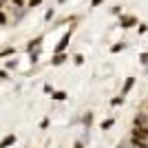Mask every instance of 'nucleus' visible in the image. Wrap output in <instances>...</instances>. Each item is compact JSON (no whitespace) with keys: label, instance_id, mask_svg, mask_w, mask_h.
<instances>
[{"label":"nucleus","instance_id":"1","mask_svg":"<svg viewBox=\"0 0 148 148\" xmlns=\"http://www.w3.org/2000/svg\"><path fill=\"white\" fill-rule=\"evenodd\" d=\"M73 31H75V25H71V27H69V31H64V36L60 38V42L56 44L53 53H64V51H66V47L71 44V38H73Z\"/></svg>","mask_w":148,"mask_h":148},{"label":"nucleus","instance_id":"2","mask_svg":"<svg viewBox=\"0 0 148 148\" xmlns=\"http://www.w3.org/2000/svg\"><path fill=\"white\" fill-rule=\"evenodd\" d=\"M135 25H137V16H133V13H119V27L122 29H130Z\"/></svg>","mask_w":148,"mask_h":148},{"label":"nucleus","instance_id":"3","mask_svg":"<svg viewBox=\"0 0 148 148\" xmlns=\"http://www.w3.org/2000/svg\"><path fill=\"white\" fill-rule=\"evenodd\" d=\"M42 42H44V36H38V38H33V40H31L29 44H27V51H40L42 49Z\"/></svg>","mask_w":148,"mask_h":148},{"label":"nucleus","instance_id":"4","mask_svg":"<svg viewBox=\"0 0 148 148\" xmlns=\"http://www.w3.org/2000/svg\"><path fill=\"white\" fill-rule=\"evenodd\" d=\"M66 60H69L66 53H53V56H51V66H62Z\"/></svg>","mask_w":148,"mask_h":148},{"label":"nucleus","instance_id":"5","mask_svg":"<svg viewBox=\"0 0 148 148\" xmlns=\"http://www.w3.org/2000/svg\"><path fill=\"white\" fill-rule=\"evenodd\" d=\"M133 86H135V77H126V82H124V86H122V97H126Z\"/></svg>","mask_w":148,"mask_h":148},{"label":"nucleus","instance_id":"6","mask_svg":"<svg viewBox=\"0 0 148 148\" xmlns=\"http://www.w3.org/2000/svg\"><path fill=\"white\" fill-rule=\"evenodd\" d=\"M13 144H16V135H5L2 137V139H0V148H9V146H13Z\"/></svg>","mask_w":148,"mask_h":148},{"label":"nucleus","instance_id":"7","mask_svg":"<svg viewBox=\"0 0 148 148\" xmlns=\"http://www.w3.org/2000/svg\"><path fill=\"white\" fill-rule=\"evenodd\" d=\"M16 47H5V49H0V58H16Z\"/></svg>","mask_w":148,"mask_h":148},{"label":"nucleus","instance_id":"8","mask_svg":"<svg viewBox=\"0 0 148 148\" xmlns=\"http://www.w3.org/2000/svg\"><path fill=\"white\" fill-rule=\"evenodd\" d=\"M51 97L56 99V102H64V99L69 97V93L66 91H53V93H51Z\"/></svg>","mask_w":148,"mask_h":148},{"label":"nucleus","instance_id":"9","mask_svg":"<svg viewBox=\"0 0 148 148\" xmlns=\"http://www.w3.org/2000/svg\"><path fill=\"white\" fill-rule=\"evenodd\" d=\"M7 2L13 9H27V0H7Z\"/></svg>","mask_w":148,"mask_h":148},{"label":"nucleus","instance_id":"10","mask_svg":"<svg viewBox=\"0 0 148 148\" xmlns=\"http://www.w3.org/2000/svg\"><path fill=\"white\" fill-rule=\"evenodd\" d=\"M13 69H18V58H9L5 62V71H13Z\"/></svg>","mask_w":148,"mask_h":148},{"label":"nucleus","instance_id":"11","mask_svg":"<svg viewBox=\"0 0 148 148\" xmlns=\"http://www.w3.org/2000/svg\"><path fill=\"white\" fill-rule=\"evenodd\" d=\"M82 124H84V130H88L93 126V113H86L84 117H82Z\"/></svg>","mask_w":148,"mask_h":148},{"label":"nucleus","instance_id":"12","mask_svg":"<svg viewBox=\"0 0 148 148\" xmlns=\"http://www.w3.org/2000/svg\"><path fill=\"white\" fill-rule=\"evenodd\" d=\"M9 25V13L5 9H0V27H7Z\"/></svg>","mask_w":148,"mask_h":148},{"label":"nucleus","instance_id":"13","mask_svg":"<svg viewBox=\"0 0 148 148\" xmlns=\"http://www.w3.org/2000/svg\"><path fill=\"white\" fill-rule=\"evenodd\" d=\"M53 18H56V9L51 7V9H47V11H44V22H51Z\"/></svg>","mask_w":148,"mask_h":148},{"label":"nucleus","instance_id":"14","mask_svg":"<svg viewBox=\"0 0 148 148\" xmlns=\"http://www.w3.org/2000/svg\"><path fill=\"white\" fill-rule=\"evenodd\" d=\"M29 62L31 64H38V62H40V51H31L29 53Z\"/></svg>","mask_w":148,"mask_h":148},{"label":"nucleus","instance_id":"15","mask_svg":"<svg viewBox=\"0 0 148 148\" xmlns=\"http://www.w3.org/2000/svg\"><path fill=\"white\" fill-rule=\"evenodd\" d=\"M124 49H126V44L117 42V44H113V47H111V53H119V51H124Z\"/></svg>","mask_w":148,"mask_h":148},{"label":"nucleus","instance_id":"16","mask_svg":"<svg viewBox=\"0 0 148 148\" xmlns=\"http://www.w3.org/2000/svg\"><path fill=\"white\" fill-rule=\"evenodd\" d=\"M115 126V119H104L102 122V130H108V128H113Z\"/></svg>","mask_w":148,"mask_h":148},{"label":"nucleus","instance_id":"17","mask_svg":"<svg viewBox=\"0 0 148 148\" xmlns=\"http://www.w3.org/2000/svg\"><path fill=\"white\" fill-rule=\"evenodd\" d=\"M42 5V0H27V9H36Z\"/></svg>","mask_w":148,"mask_h":148},{"label":"nucleus","instance_id":"18","mask_svg":"<svg viewBox=\"0 0 148 148\" xmlns=\"http://www.w3.org/2000/svg\"><path fill=\"white\" fill-rule=\"evenodd\" d=\"M73 62L77 64V66H82V64H84V56H82V53H75V56H73Z\"/></svg>","mask_w":148,"mask_h":148},{"label":"nucleus","instance_id":"19","mask_svg":"<svg viewBox=\"0 0 148 148\" xmlns=\"http://www.w3.org/2000/svg\"><path fill=\"white\" fill-rule=\"evenodd\" d=\"M111 104H113V106H119V104H124V97H122V95L113 97V99H111Z\"/></svg>","mask_w":148,"mask_h":148},{"label":"nucleus","instance_id":"20","mask_svg":"<svg viewBox=\"0 0 148 148\" xmlns=\"http://www.w3.org/2000/svg\"><path fill=\"white\" fill-rule=\"evenodd\" d=\"M9 80V71H5V69H0V82Z\"/></svg>","mask_w":148,"mask_h":148},{"label":"nucleus","instance_id":"21","mask_svg":"<svg viewBox=\"0 0 148 148\" xmlns=\"http://www.w3.org/2000/svg\"><path fill=\"white\" fill-rule=\"evenodd\" d=\"M42 91L47 93V95H49V93H53V84H49V82H47V84L42 86Z\"/></svg>","mask_w":148,"mask_h":148},{"label":"nucleus","instance_id":"22","mask_svg":"<svg viewBox=\"0 0 148 148\" xmlns=\"http://www.w3.org/2000/svg\"><path fill=\"white\" fill-rule=\"evenodd\" d=\"M139 62H142L144 66H148V53H142V56H139Z\"/></svg>","mask_w":148,"mask_h":148},{"label":"nucleus","instance_id":"23","mask_svg":"<svg viewBox=\"0 0 148 148\" xmlns=\"http://www.w3.org/2000/svg\"><path fill=\"white\" fill-rule=\"evenodd\" d=\"M40 128H42V130H44V128H49V117H44L42 122H40Z\"/></svg>","mask_w":148,"mask_h":148},{"label":"nucleus","instance_id":"24","mask_svg":"<svg viewBox=\"0 0 148 148\" xmlns=\"http://www.w3.org/2000/svg\"><path fill=\"white\" fill-rule=\"evenodd\" d=\"M111 13H115V16H117V13H122V7H119V5H115V7L111 9Z\"/></svg>","mask_w":148,"mask_h":148},{"label":"nucleus","instance_id":"25","mask_svg":"<svg viewBox=\"0 0 148 148\" xmlns=\"http://www.w3.org/2000/svg\"><path fill=\"white\" fill-rule=\"evenodd\" d=\"M137 31H139V36H142V33H146V31H148V25H139V29H137Z\"/></svg>","mask_w":148,"mask_h":148},{"label":"nucleus","instance_id":"26","mask_svg":"<svg viewBox=\"0 0 148 148\" xmlns=\"http://www.w3.org/2000/svg\"><path fill=\"white\" fill-rule=\"evenodd\" d=\"M73 148H84V142H82V139H77V142L73 144Z\"/></svg>","mask_w":148,"mask_h":148},{"label":"nucleus","instance_id":"27","mask_svg":"<svg viewBox=\"0 0 148 148\" xmlns=\"http://www.w3.org/2000/svg\"><path fill=\"white\" fill-rule=\"evenodd\" d=\"M102 2H104V0H91V7H99Z\"/></svg>","mask_w":148,"mask_h":148},{"label":"nucleus","instance_id":"28","mask_svg":"<svg viewBox=\"0 0 148 148\" xmlns=\"http://www.w3.org/2000/svg\"><path fill=\"white\" fill-rule=\"evenodd\" d=\"M62 2H66V0H58V5H62Z\"/></svg>","mask_w":148,"mask_h":148}]
</instances>
